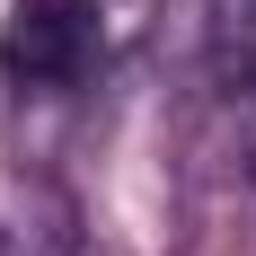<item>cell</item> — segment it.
<instances>
[{
    "label": "cell",
    "instance_id": "obj_3",
    "mask_svg": "<svg viewBox=\"0 0 256 256\" xmlns=\"http://www.w3.org/2000/svg\"><path fill=\"white\" fill-rule=\"evenodd\" d=\"M0 256H71V212L53 194H26L18 212H0Z\"/></svg>",
    "mask_w": 256,
    "mask_h": 256
},
{
    "label": "cell",
    "instance_id": "obj_2",
    "mask_svg": "<svg viewBox=\"0 0 256 256\" xmlns=\"http://www.w3.org/2000/svg\"><path fill=\"white\" fill-rule=\"evenodd\" d=\"M194 168L221 186H256V62H212L194 115Z\"/></svg>",
    "mask_w": 256,
    "mask_h": 256
},
{
    "label": "cell",
    "instance_id": "obj_1",
    "mask_svg": "<svg viewBox=\"0 0 256 256\" xmlns=\"http://www.w3.org/2000/svg\"><path fill=\"white\" fill-rule=\"evenodd\" d=\"M115 62L106 0H9L0 18V80L18 98H71Z\"/></svg>",
    "mask_w": 256,
    "mask_h": 256
},
{
    "label": "cell",
    "instance_id": "obj_4",
    "mask_svg": "<svg viewBox=\"0 0 256 256\" xmlns=\"http://www.w3.org/2000/svg\"><path fill=\"white\" fill-rule=\"evenodd\" d=\"M212 62H256V0H212Z\"/></svg>",
    "mask_w": 256,
    "mask_h": 256
}]
</instances>
